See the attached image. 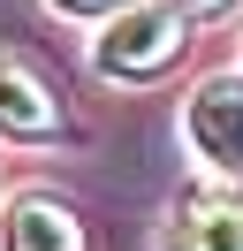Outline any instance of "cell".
<instances>
[{"instance_id": "6da1fadb", "label": "cell", "mask_w": 243, "mask_h": 251, "mask_svg": "<svg viewBox=\"0 0 243 251\" xmlns=\"http://www.w3.org/2000/svg\"><path fill=\"white\" fill-rule=\"evenodd\" d=\"M182 46H190V16L175 0H137V8H122V16L99 23L91 69L114 76V84H152V76H167L182 61Z\"/></svg>"}, {"instance_id": "7a4b0ae2", "label": "cell", "mask_w": 243, "mask_h": 251, "mask_svg": "<svg viewBox=\"0 0 243 251\" xmlns=\"http://www.w3.org/2000/svg\"><path fill=\"white\" fill-rule=\"evenodd\" d=\"M182 145L213 175V190L243 198V76H205L182 99Z\"/></svg>"}, {"instance_id": "3957f363", "label": "cell", "mask_w": 243, "mask_h": 251, "mask_svg": "<svg viewBox=\"0 0 243 251\" xmlns=\"http://www.w3.org/2000/svg\"><path fill=\"white\" fill-rule=\"evenodd\" d=\"M0 137H15V145H61L69 137V114H61L53 84L15 53H0Z\"/></svg>"}, {"instance_id": "277c9868", "label": "cell", "mask_w": 243, "mask_h": 251, "mask_svg": "<svg viewBox=\"0 0 243 251\" xmlns=\"http://www.w3.org/2000/svg\"><path fill=\"white\" fill-rule=\"evenodd\" d=\"M0 251H91V236L61 198L23 190V198L0 205Z\"/></svg>"}, {"instance_id": "5b68a950", "label": "cell", "mask_w": 243, "mask_h": 251, "mask_svg": "<svg viewBox=\"0 0 243 251\" xmlns=\"http://www.w3.org/2000/svg\"><path fill=\"white\" fill-rule=\"evenodd\" d=\"M167 251H243V198H228V190H197V198H182Z\"/></svg>"}, {"instance_id": "8992f818", "label": "cell", "mask_w": 243, "mask_h": 251, "mask_svg": "<svg viewBox=\"0 0 243 251\" xmlns=\"http://www.w3.org/2000/svg\"><path fill=\"white\" fill-rule=\"evenodd\" d=\"M53 16H76V23H106V16H122V8H137V0H46Z\"/></svg>"}, {"instance_id": "52a82bcc", "label": "cell", "mask_w": 243, "mask_h": 251, "mask_svg": "<svg viewBox=\"0 0 243 251\" xmlns=\"http://www.w3.org/2000/svg\"><path fill=\"white\" fill-rule=\"evenodd\" d=\"M182 16H220V8H236V0H175Z\"/></svg>"}]
</instances>
